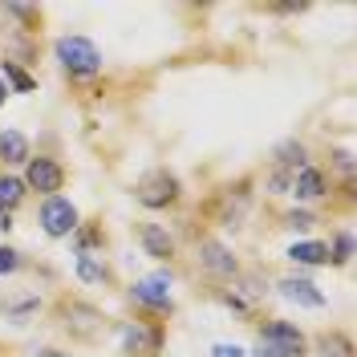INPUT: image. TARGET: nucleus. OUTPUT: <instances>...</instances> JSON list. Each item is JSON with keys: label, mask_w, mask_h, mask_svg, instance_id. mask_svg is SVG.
I'll return each mask as SVG.
<instances>
[{"label": "nucleus", "mask_w": 357, "mask_h": 357, "mask_svg": "<svg viewBox=\"0 0 357 357\" xmlns=\"http://www.w3.org/2000/svg\"><path fill=\"white\" fill-rule=\"evenodd\" d=\"M57 61H61L66 73H73V77H89V73L102 69V53H98V45L86 41V37H61V41H57Z\"/></svg>", "instance_id": "nucleus-1"}, {"label": "nucleus", "mask_w": 357, "mask_h": 357, "mask_svg": "<svg viewBox=\"0 0 357 357\" xmlns=\"http://www.w3.org/2000/svg\"><path fill=\"white\" fill-rule=\"evenodd\" d=\"M134 199L142 203V207H171L178 199V178L167 167H155V171H146V175L138 178Z\"/></svg>", "instance_id": "nucleus-2"}, {"label": "nucleus", "mask_w": 357, "mask_h": 357, "mask_svg": "<svg viewBox=\"0 0 357 357\" xmlns=\"http://www.w3.org/2000/svg\"><path fill=\"white\" fill-rule=\"evenodd\" d=\"M41 227H45V236H53V240L77 231V207L69 199H61V195H49L41 207Z\"/></svg>", "instance_id": "nucleus-3"}, {"label": "nucleus", "mask_w": 357, "mask_h": 357, "mask_svg": "<svg viewBox=\"0 0 357 357\" xmlns=\"http://www.w3.org/2000/svg\"><path fill=\"white\" fill-rule=\"evenodd\" d=\"M130 296L146 309H171V276L155 272V276H142L130 284Z\"/></svg>", "instance_id": "nucleus-4"}, {"label": "nucleus", "mask_w": 357, "mask_h": 357, "mask_svg": "<svg viewBox=\"0 0 357 357\" xmlns=\"http://www.w3.org/2000/svg\"><path fill=\"white\" fill-rule=\"evenodd\" d=\"M61 183H66V171H61L53 158H29L24 187H33V191H41V195H53V191H61Z\"/></svg>", "instance_id": "nucleus-5"}, {"label": "nucleus", "mask_w": 357, "mask_h": 357, "mask_svg": "<svg viewBox=\"0 0 357 357\" xmlns=\"http://www.w3.org/2000/svg\"><path fill=\"white\" fill-rule=\"evenodd\" d=\"M260 341L272 345V349H280V354H289V357L305 354V333H301L296 325H289V321H272V325H264Z\"/></svg>", "instance_id": "nucleus-6"}, {"label": "nucleus", "mask_w": 357, "mask_h": 357, "mask_svg": "<svg viewBox=\"0 0 357 357\" xmlns=\"http://www.w3.org/2000/svg\"><path fill=\"white\" fill-rule=\"evenodd\" d=\"M61 317H66V329L73 337H98V333H102V312L93 309V305L69 301L66 309H61Z\"/></svg>", "instance_id": "nucleus-7"}, {"label": "nucleus", "mask_w": 357, "mask_h": 357, "mask_svg": "<svg viewBox=\"0 0 357 357\" xmlns=\"http://www.w3.org/2000/svg\"><path fill=\"white\" fill-rule=\"evenodd\" d=\"M122 345H126V354L155 357L162 349V333L158 329H146V325H122Z\"/></svg>", "instance_id": "nucleus-8"}, {"label": "nucleus", "mask_w": 357, "mask_h": 357, "mask_svg": "<svg viewBox=\"0 0 357 357\" xmlns=\"http://www.w3.org/2000/svg\"><path fill=\"white\" fill-rule=\"evenodd\" d=\"M199 264L211 272V276H236V256L231 248H223L220 240H203L199 244Z\"/></svg>", "instance_id": "nucleus-9"}, {"label": "nucleus", "mask_w": 357, "mask_h": 357, "mask_svg": "<svg viewBox=\"0 0 357 357\" xmlns=\"http://www.w3.org/2000/svg\"><path fill=\"white\" fill-rule=\"evenodd\" d=\"M280 296L292 301V305H301V309H321V305H325V296L317 292V284H312V280H301V276L280 280Z\"/></svg>", "instance_id": "nucleus-10"}, {"label": "nucleus", "mask_w": 357, "mask_h": 357, "mask_svg": "<svg viewBox=\"0 0 357 357\" xmlns=\"http://www.w3.org/2000/svg\"><path fill=\"white\" fill-rule=\"evenodd\" d=\"M292 195H296V199H321V195H325V175L305 162V167L292 175Z\"/></svg>", "instance_id": "nucleus-11"}, {"label": "nucleus", "mask_w": 357, "mask_h": 357, "mask_svg": "<svg viewBox=\"0 0 357 357\" xmlns=\"http://www.w3.org/2000/svg\"><path fill=\"white\" fill-rule=\"evenodd\" d=\"M138 236H142V248H146V256H155V260H167V256H175V240L158 227V223H142L138 227Z\"/></svg>", "instance_id": "nucleus-12"}, {"label": "nucleus", "mask_w": 357, "mask_h": 357, "mask_svg": "<svg viewBox=\"0 0 357 357\" xmlns=\"http://www.w3.org/2000/svg\"><path fill=\"white\" fill-rule=\"evenodd\" d=\"M77 280L82 284H106L110 280V268L102 256H93V252H77Z\"/></svg>", "instance_id": "nucleus-13"}, {"label": "nucleus", "mask_w": 357, "mask_h": 357, "mask_svg": "<svg viewBox=\"0 0 357 357\" xmlns=\"http://www.w3.org/2000/svg\"><path fill=\"white\" fill-rule=\"evenodd\" d=\"M0 158L4 162H29V138L21 130H0Z\"/></svg>", "instance_id": "nucleus-14"}, {"label": "nucleus", "mask_w": 357, "mask_h": 357, "mask_svg": "<svg viewBox=\"0 0 357 357\" xmlns=\"http://www.w3.org/2000/svg\"><path fill=\"white\" fill-rule=\"evenodd\" d=\"M292 264H329V244H292L289 248Z\"/></svg>", "instance_id": "nucleus-15"}, {"label": "nucleus", "mask_w": 357, "mask_h": 357, "mask_svg": "<svg viewBox=\"0 0 357 357\" xmlns=\"http://www.w3.org/2000/svg\"><path fill=\"white\" fill-rule=\"evenodd\" d=\"M276 167L289 175V171H296V167H305V146L301 142H280L276 146Z\"/></svg>", "instance_id": "nucleus-16"}, {"label": "nucleus", "mask_w": 357, "mask_h": 357, "mask_svg": "<svg viewBox=\"0 0 357 357\" xmlns=\"http://www.w3.org/2000/svg\"><path fill=\"white\" fill-rule=\"evenodd\" d=\"M24 199V183L13 175H0V207L8 211V207H17V203Z\"/></svg>", "instance_id": "nucleus-17"}, {"label": "nucleus", "mask_w": 357, "mask_h": 357, "mask_svg": "<svg viewBox=\"0 0 357 357\" xmlns=\"http://www.w3.org/2000/svg\"><path fill=\"white\" fill-rule=\"evenodd\" d=\"M0 77H8L17 93H33V86H37V82H33V77H29V73H24V69L17 66V61H4V69H0Z\"/></svg>", "instance_id": "nucleus-18"}, {"label": "nucleus", "mask_w": 357, "mask_h": 357, "mask_svg": "<svg viewBox=\"0 0 357 357\" xmlns=\"http://www.w3.org/2000/svg\"><path fill=\"white\" fill-rule=\"evenodd\" d=\"M321 357H354V345H349V337H341V333L321 337Z\"/></svg>", "instance_id": "nucleus-19"}, {"label": "nucleus", "mask_w": 357, "mask_h": 357, "mask_svg": "<svg viewBox=\"0 0 357 357\" xmlns=\"http://www.w3.org/2000/svg\"><path fill=\"white\" fill-rule=\"evenodd\" d=\"M4 312L13 321H24L29 312H37V296H21V301H4Z\"/></svg>", "instance_id": "nucleus-20"}, {"label": "nucleus", "mask_w": 357, "mask_h": 357, "mask_svg": "<svg viewBox=\"0 0 357 357\" xmlns=\"http://www.w3.org/2000/svg\"><path fill=\"white\" fill-rule=\"evenodd\" d=\"M349 256H354V240H349V231H341V236L333 240L329 260H333V264H349Z\"/></svg>", "instance_id": "nucleus-21"}, {"label": "nucleus", "mask_w": 357, "mask_h": 357, "mask_svg": "<svg viewBox=\"0 0 357 357\" xmlns=\"http://www.w3.org/2000/svg\"><path fill=\"white\" fill-rule=\"evenodd\" d=\"M17 268H21V252L0 248V276H4V272H17Z\"/></svg>", "instance_id": "nucleus-22"}, {"label": "nucleus", "mask_w": 357, "mask_h": 357, "mask_svg": "<svg viewBox=\"0 0 357 357\" xmlns=\"http://www.w3.org/2000/svg\"><path fill=\"white\" fill-rule=\"evenodd\" d=\"M284 223H289V227H296V231H305V227H312V215H309V211H289V215H284Z\"/></svg>", "instance_id": "nucleus-23"}, {"label": "nucleus", "mask_w": 357, "mask_h": 357, "mask_svg": "<svg viewBox=\"0 0 357 357\" xmlns=\"http://www.w3.org/2000/svg\"><path fill=\"white\" fill-rule=\"evenodd\" d=\"M268 187H272V191L280 195V191H289V187H292V178L284 175V171H276V175H272V183H268Z\"/></svg>", "instance_id": "nucleus-24"}, {"label": "nucleus", "mask_w": 357, "mask_h": 357, "mask_svg": "<svg viewBox=\"0 0 357 357\" xmlns=\"http://www.w3.org/2000/svg\"><path fill=\"white\" fill-rule=\"evenodd\" d=\"M211 357H244V349H240V345H215Z\"/></svg>", "instance_id": "nucleus-25"}, {"label": "nucleus", "mask_w": 357, "mask_h": 357, "mask_svg": "<svg viewBox=\"0 0 357 357\" xmlns=\"http://www.w3.org/2000/svg\"><path fill=\"white\" fill-rule=\"evenodd\" d=\"M256 357H289V354H280V349H272V345H264V341H260V349H256Z\"/></svg>", "instance_id": "nucleus-26"}, {"label": "nucleus", "mask_w": 357, "mask_h": 357, "mask_svg": "<svg viewBox=\"0 0 357 357\" xmlns=\"http://www.w3.org/2000/svg\"><path fill=\"white\" fill-rule=\"evenodd\" d=\"M33 357H69V354H57V349H33Z\"/></svg>", "instance_id": "nucleus-27"}, {"label": "nucleus", "mask_w": 357, "mask_h": 357, "mask_svg": "<svg viewBox=\"0 0 357 357\" xmlns=\"http://www.w3.org/2000/svg\"><path fill=\"white\" fill-rule=\"evenodd\" d=\"M0 227H4V231L13 227V220H8V211H4V207H0Z\"/></svg>", "instance_id": "nucleus-28"}, {"label": "nucleus", "mask_w": 357, "mask_h": 357, "mask_svg": "<svg viewBox=\"0 0 357 357\" xmlns=\"http://www.w3.org/2000/svg\"><path fill=\"white\" fill-rule=\"evenodd\" d=\"M4 98H8V86H4V77H0V106H4Z\"/></svg>", "instance_id": "nucleus-29"}]
</instances>
